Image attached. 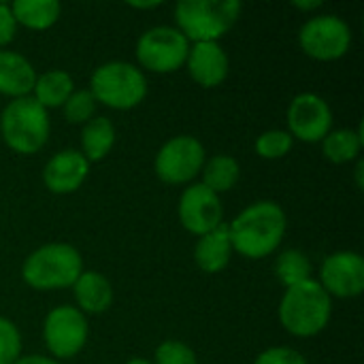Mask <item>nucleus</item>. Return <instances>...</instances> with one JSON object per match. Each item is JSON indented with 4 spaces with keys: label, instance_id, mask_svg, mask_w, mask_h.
I'll list each match as a JSON object with an SVG mask.
<instances>
[{
    "label": "nucleus",
    "instance_id": "1",
    "mask_svg": "<svg viewBox=\"0 0 364 364\" xmlns=\"http://www.w3.org/2000/svg\"><path fill=\"white\" fill-rule=\"evenodd\" d=\"M286 228H288V218L277 203L273 200L252 203L228 224L232 252L250 260L267 258L284 241Z\"/></svg>",
    "mask_w": 364,
    "mask_h": 364
},
{
    "label": "nucleus",
    "instance_id": "2",
    "mask_svg": "<svg viewBox=\"0 0 364 364\" xmlns=\"http://www.w3.org/2000/svg\"><path fill=\"white\" fill-rule=\"evenodd\" d=\"M279 322L294 337H316L320 335L333 316V299L316 282H303L299 286L286 288L279 303Z\"/></svg>",
    "mask_w": 364,
    "mask_h": 364
},
{
    "label": "nucleus",
    "instance_id": "3",
    "mask_svg": "<svg viewBox=\"0 0 364 364\" xmlns=\"http://www.w3.org/2000/svg\"><path fill=\"white\" fill-rule=\"evenodd\" d=\"M83 273V258L77 247L68 243H47L34 250L21 267L23 282L34 290H62Z\"/></svg>",
    "mask_w": 364,
    "mask_h": 364
},
{
    "label": "nucleus",
    "instance_id": "4",
    "mask_svg": "<svg viewBox=\"0 0 364 364\" xmlns=\"http://www.w3.org/2000/svg\"><path fill=\"white\" fill-rule=\"evenodd\" d=\"M239 15V0H181L175 6L177 30L190 43H218Z\"/></svg>",
    "mask_w": 364,
    "mask_h": 364
},
{
    "label": "nucleus",
    "instance_id": "5",
    "mask_svg": "<svg viewBox=\"0 0 364 364\" xmlns=\"http://www.w3.org/2000/svg\"><path fill=\"white\" fill-rule=\"evenodd\" d=\"M49 113L32 96L11 100L0 115L2 141L9 149L32 156L41 151L49 139Z\"/></svg>",
    "mask_w": 364,
    "mask_h": 364
},
{
    "label": "nucleus",
    "instance_id": "6",
    "mask_svg": "<svg viewBox=\"0 0 364 364\" xmlns=\"http://www.w3.org/2000/svg\"><path fill=\"white\" fill-rule=\"evenodd\" d=\"M90 92L96 102L115 111L139 107L147 96V79L143 70L130 62L113 60L100 64L90 81Z\"/></svg>",
    "mask_w": 364,
    "mask_h": 364
},
{
    "label": "nucleus",
    "instance_id": "7",
    "mask_svg": "<svg viewBox=\"0 0 364 364\" xmlns=\"http://www.w3.org/2000/svg\"><path fill=\"white\" fill-rule=\"evenodd\" d=\"M190 41L173 26L149 28L136 41V60L151 73H175L188 60Z\"/></svg>",
    "mask_w": 364,
    "mask_h": 364
},
{
    "label": "nucleus",
    "instance_id": "8",
    "mask_svg": "<svg viewBox=\"0 0 364 364\" xmlns=\"http://www.w3.org/2000/svg\"><path fill=\"white\" fill-rule=\"evenodd\" d=\"M205 166V147L196 136L179 134L168 139L154 160V171L160 181L181 186L194 181Z\"/></svg>",
    "mask_w": 364,
    "mask_h": 364
},
{
    "label": "nucleus",
    "instance_id": "9",
    "mask_svg": "<svg viewBox=\"0 0 364 364\" xmlns=\"http://www.w3.org/2000/svg\"><path fill=\"white\" fill-rule=\"evenodd\" d=\"M301 49L320 62L343 58L352 45V30L339 15H316L307 19L299 32Z\"/></svg>",
    "mask_w": 364,
    "mask_h": 364
},
{
    "label": "nucleus",
    "instance_id": "10",
    "mask_svg": "<svg viewBox=\"0 0 364 364\" xmlns=\"http://www.w3.org/2000/svg\"><path fill=\"white\" fill-rule=\"evenodd\" d=\"M90 326L85 314L73 305H60L51 309L43 324V339L49 354L60 360L75 358L87 343Z\"/></svg>",
    "mask_w": 364,
    "mask_h": 364
},
{
    "label": "nucleus",
    "instance_id": "11",
    "mask_svg": "<svg viewBox=\"0 0 364 364\" xmlns=\"http://www.w3.org/2000/svg\"><path fill=\"white\" fill-rule=\"evenodd\" d=\"M331 128L333 109L322 96L305 92L292 98L288 107V132L292 139L303 143H322Z\"/></svg>",
    "mask_w": 364,
    "mask_h": 364
},
{
    "label": "nucleus",
    "instance_id": "12",
    "mask_svg": "<svg viewBox=\"0 0 364 364\" xmlns=\"http://www.w3.org/2000/svg\"><path fill=\"white\" fill-rule=\"evenodd\" d=\"M324 292L333 299H356L364 290V258L358 252H335L326 256L320 269Z\"/></svg>",
    "mask_w": 364,
    "mask_h": 364
},
{
    "label": "nucleus",
    "instance_id": "13",
    "mask_svg": "<svg viewBox=\"0 0 364 364\" xmlns=\"http://www.w3.org/2000/svg\"><path fill=\"white\" fill-rule=\"evenodd\" d=\"M177 213L181 226L196 237H203L224 224V209L220 196L203 183H192L183 190L177 205Z\"/></svg>",
    "mask_w": 364,
    "mask_h": 364
},
{
    "label": "nucleus",
    "instance_id": "14",
    "mask_svg": "<svg viewBox=\"0 0 364 364\" xmlns=\"http://www.w3.org/2000/svg\"><path fill=\"white\" fill-rule=\"evenodd\" d=\"M90 162L77 149H64L51 156L43 168V181L53 194H73L87 179Z\"/></svg>",
    "mask_w": 364,
    "mask_h": 364
},
{
    "label": "nucleus",
    "instance_id": "15",
    "mask_svg": "<svg viewBox=\"0 0 364 364\" xmlns=\"http://www.w3.org/2000/svg\"><path fill=\"white\" fill-rule=\"evenodd\" d=\"M186 66L190 77L203 87H218L228 77V55L220 43L190 45Z\"/></svg>",
    "mask_w": 364,
    "mask_h": 364
},
{
    "label": "nucleus",
    "instance_id": "16",
    "mask_svg": "<svg viewBox=\"0 0 364 364\" xmlns=\"http://www.w3.org/2000/svg\"><path fill=\"white\" fill-rule=\"evenodd\" d=\"M36 83V70L28 58L17 51L0 49V94L15 98L30 96Z\"/></svg>",
    "mask_w": 364,
    "mask_h": 364
},
{
    "label": "nucleus",
    "instance_id": "17",
    "mask_svg": "<svg viewBox=\"0 0 364 364\" xmlns=\"http://www.w3.org/2000/svg\"><path fill=\"white\" fill-rule=\"evenodd\" d=\"M232 258V241L228 232V224H220L215 230L198 237L194 247V260L205 273H222Z\"/></svg>",
    "mask_w": 364,
    "mask_h": 364
},
{
    "label": "nucleus",
    "instance_id": "18",
    "mask_svg": "<svg viewBox=\"0 0 364 364\" xmlns=\"http://www.w3.org/2000/svg\"><path fill=\"white\" fill-rule=\"evenodd\" d=\"M73 292H75L77 309L81 314L98 316L105 314L113 303V286L98 271H83L79 279L73 284Z\"/></svg>",
    "mask_w": 364,
    "mask_h": 364
},
{
    "label": "nucleus",
    "instance_id": "19",
    "mask_svg": "<svg viewBox=\"0 0 364 364\" xmlns=\"http://www.w3.org/2000/svg\"><path fill=\"white\" fill-rule=\"evenodd\" d=\"M32 92H34L32 98L43 109H55L68 100V96L75 92V83L66 70L53 68V70H47L43 75H36V83H34Z\"/></svg>",
    "mask_w": 364,
    "mask_h": 364
},
{
    "label": "nucleus",
    "instance_id": "20",
    "mask_svg": "<svg viewBox=\"0 0 364 364\" xmlns=\"http://www.w3.org/2000/svg\"><path fill=\"white\" fill-rule=\"evenodd\" d=\"M115 145V126L107 117H92L81 132V154L87 162H100Z\"/></svg>",
    "mask_w": 364,
    "mask_h": 364
},
{
    "label": "nucleus",
    "instance_id": "21",
    "mask_svg": "<svg viewBox=\"0 0 364 364\" xmlns=\"http://www.w3.org/2000/svg\"><path fill=\"white\" fill-rule=\"evenodd\" d=\"M11 11L17 26L21 23L30 30H47L60 19L62 6L58 0H15Z\"/></svg>",
    "mask_w": 364,
    "mask_h": 364
},
{
    "label": "nucleus",
    "instance_id": "22",
    "mask_svg": "<svg viewBox=\"0 0 364 364\" xmlns=\"http://www.w3.org/2000/svg\"><path fill=\"white\" fill-rule=\"evenodd\" d=\"M200 173H203V186L220 196L222 192H228L237 186L241 177V166L232 156L218 154L211 160H205Z\"/></svg>",
    "mask_w": 364,
    "mask_h": 364
},
{
    "label": "nucleus",
    "instance_id": "23",
    "mask_svg": "<svg viewBox=\"0 0 364 364\" xmlns=\"http://www.w3.org/2000/svg\"><path fill=\"white\" fill-rule=\"evenodd\" d=\"M363 130H352V128H341V130H331L324 141H322V151L324 156L335 162V164H346L352 160L360 158L363 151Z\"/></svg>",
    "mask_w": 364,
    "mask_h": 364
},
{
    "label": "nucleus",
    "instance_id": "24",
    "mask_svg": "<svg viewBox=\"0 0 364 364\" xmlns=\"http://www.w3.org/2000/svg\"><path fill=\"white\" fill-rule=\"evenodd\" d=\"M275 275H277V279L286 288L299 286V284L311 279V262H309V258L303 252L288 250V252H284L277 258V262H275Z\"/></svg>",
    "mask_w": 364,
    "mask_h": 364
},
{
    "label": "nucleus",
    "instance_id": "25",
    "mask_svg": "<svg viewBox=\"0 0 364 364\" xmlns=\"http://www.w3.org/2000/svg\"><path fill=\"white\" fill-rule=\"evenodd\" d=\"M292 145L294 139L288 130H267L256 139L254 149L264 160H279L290 154Z\"/></svg>",
    "mask_w": 364,
    "mask_h": 364
},
{
    "label": "nucleus",
    "instance_id": "26",
    "mask_svg": "<svg viewBox=\"0 0 364 364\" xmlns=\"http://www.w3.org/2000/svg\"><path fill=\"white\" fill-rule=\"evenodd\" d=\"M64 109V117L70 124H85L92 119L94 111H96V98L92 96L90 90H75L68 100L62 105Z\"/></svg>",
    "mask_w": 364,
    "mask_h": 364
},
{
    "label": "nucleus",
    "instance_id": "27",
    "mask_svg": "<svg viewBox=\"0 0 364 364\" xmlns=\"http://www.w3.org/2000/svg\"><path fill=\"white\" fill-rule=\"evenodd\" d=\"M154 364H198V358L188 343L168 339L156 348Z\"/></svg>",
    "mask_w": 364,
    "mask_h": 364
},
{
    "label": "nucleus",
    "instance_id": "28",
    "mask_svg": "<svg viewBox=\"0 0 364 364\" xmlns=\"http://www.w3.org/2000/svg\"><path fill=\"white\" fill-rule=\"evenodd\" d=\"M21 356V335L19 328L0 316V364H13Z\"/></svg>",
    "mask_w": 364,
    "mask_h": 364
},
{
    "label": "nucleus",
    "instance_id": "29",
    "mask_svg": "<svg viewBox=\"0 0 364 364\" xmlns=\"http://www.w3.org/2000/svg\"><path fill=\"white\" fill-rule=\"evenodd\" d=\"M254 364H307V360L292 348H269L256 356Z\"/></svg>",
    "mask_w": 364,
    "mask_h": 364
},
{
    "label": "nucleus",
    "instance_id": "30",
    "mask_svg": "<svg viewBox=\"0 0 364 364\" xmlns=\"http://www.w3.org/2000/svg\"><path fill=\"white\" fill-rule=\"evenodd\" d=\"M15 32H17V21L13 17L11 4L0 2V47L9 45L15 38Z\"/></svg>",
    "mask_w": 364,
    "mask_h": 364
},
{
    "label": "nucleus",
    "instance_id": "31",
    "mask_svg": "<svg viewBox=\"0 0 364 364\" xmlns=\"http://www.w3.org/2000/svg\"><path fill=\"white\" fill-rule=\"evenodd\" d=\"M13 364H60L58 360H53V358H47V356H36V354H32V356H19L17 360Z\"/></svg>",
    "mask_w": 364,
    "mask_h": 364
},
{
    "label": "nucleus",
    "instance_id": "32",
    "mask_svg": "<svg viewBox=\"0 0 364 364\" xmlns=\"http://www.w3.org/2000/svg\"><path fill=\"white\" fill-rule=\"evenodd\" d=\"M294 6L296 9H305V11H311V9H320L322 2L320 0H309V2H301V0H294Z\"/></svg>",
    "mask_w": 364,
    "mask_h": 364
},
{
    "label": "nucleus",
    "instance_id": "33",
    "mask_svg": "<svg viewBox=\"0 0 364 364\" xmlns=\"http://www.w3.org/2000/svg\"><path fill=\"white\" fill-rule=\"evenodd\" d=\"M363 171H364V162L363 160H358V164H356V183H358V188H363L364 186Z\"/></svg>",
    "mask_w": 364,
    "mask_h": 364
},
{
    "label": "nucleus",
    "instance_id": "34",
    "mask_svg": "<svg viewBox=\"0 0 364 364\" xmlns=\"http://www.w3.org/2000/svg\"><path fill=\"white\" fill-rule=\"evenodd\" d=\"M130 6H134V9H154V6H160V2H130Z\"/></svg>",
    "mask_w": 364,
    "mask_h": 364
},
{
    "label": "nucleus",
    "instance_id": "35",
    "mask_svg": "<svg viewBox=\"0 0 364 364\" xmlns=\"http://www.w3.org/2000/svg\"><path fill=\"white\" fill-rule=\"evenodd\" d=\"M126 364H154V363H149V360H145V358H130Z\"/></svg>",
    "mask_w": 364,
    "mask_h": 364
}]
</instances>
